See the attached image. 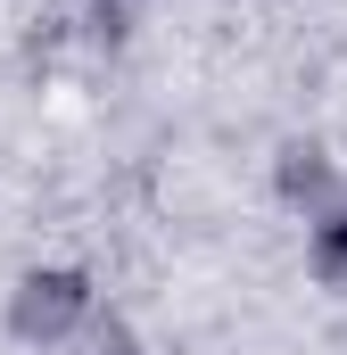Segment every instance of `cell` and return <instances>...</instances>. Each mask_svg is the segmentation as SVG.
Masks as SVG:
<instances>
[{
	"mask_svg": "<svg viewBox=\"0 0 347 355\" xmlns=\"http://www.w3.org/2000/svg\"><path fill=\"white\" fill-rule=\"evenodd\" d=\"M8 322H17V339H42V347L75 339V331L91 322V281L83 272H33V281L17 289Z\"/></svg>",
	"mask_w": 347,
	"mask_h": 355,
	"instance_id": "6da1fadb",
	"label": "cell"
},
{
	"mask_svg": "<svg viewBox=\"0 0 347 355\" xmlns=\"http://www.w3.org/2000/svg\"><path fill=\"white\" fill-rule=\"evenodd\" d=\"M281 190H289L306 215H331V207H339V182L323 166V149H289V157H281Z\"/></svg>",
	"mask_w": 347,
	"mask_h": 355,
	"instance_id": "7a4b0ae2",
	"label": "cell"
},
{
	"mask_svg": "<svg viewBox=\"0 0 347 355\" xmlns=\"http://www.w3.org/2000/svg\"><path fill=\"white\" fill-rule=\"evenodd\" d=\"M314 272H323L331 289H347V207L314 215Z\"/></svg>",
	"mask_w": 347,
	"mask_h": 355,
	"instance_id": "3957f363",
	"label": "cell"
},
{
	"mask_svg": "<svg viewBox=\"0 0 347 355\" xmlns=\"http://www.w3.org/2000/svg\"><path fill=\"white\" fill-rule=\"evenodd\" d=\"M108 8H124V0H108Z\"/></svg>",
	"mask_w": 347,
	"mask_h": 355,
	"instance_id": "277c9868",
	"label": "cell"
}]
</instances>
